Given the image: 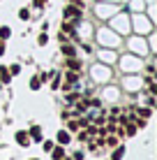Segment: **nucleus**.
Segmentation results:
<instances>
[{
  "mask_svg": "<svg viewBox=\"0 0 157 160\" xmlns=\"http://www.w3.org/2000/svg\"><path fill=\"white\" fill-rule=\"evenodd\" d=\"M65 16H67V19L79 21V19H81V9L76 7V5H69V7H65Z\"/></svg>",
  "mask_w": 157,
  "mask_h": 160,
  "instance_id": "nucleus-1",
  "label": "nucleus"
},
{
  "mask_svg": "<svg viewBox=\"0 0 157 160\" xmlns=\"http://www.w3.org/2000/svg\"><path fill=\"white\" fill-rule=\"evenodd\" d=\"M16 144H21V146H30V135L25 130H19L16 132Z\"/></svg>",
  "mask_w": 157,
  "mask_h": 160,
  "instance_id": "nucleus-2",
  "label": "nucleus"
},
{
  "mask_svg": "<svg viewBox=\"0 0 157 160\" xmlns=\"http://www.w3.org/2000/svg\"><path fill=\"white\" fill-rule=\"evenodd\" d=\"M122 156H125V146H116V151L111 153V160H122Z\"/></svg>",
  "mask_w": 157,
  "mask_h": 160,
  "instance_id": "nucleus-3",
  "label": "nucleus"
},
{
  "mask_svg": "<svg viewBox=\"0 0 157 160\" xmlns=\"http://www.w3.org/2000/svg\"><path fill=\"white\" fill-rule=\"evenodd\" d=\"M62 53H65V56H67V58H72V56H74V53H76V49H74V47H72V44H67V42H62Z\"/></svg>",
  "mask_w": 157,
  "mask_h": 160,
  "instance_id": "nucleus-4",
  "label": "nucleus"
},
{
  "mask_svg": "<svg viewBox=\"0 0 157 160\" xmlns=\"http://www.w3.org/2000/svg\"><path fill=\"white\" fill-rule=\"evenodd\" d=\"M30 139H37V142L42 139V128H39V125H32V128H30Z\"/></svg>",
  "mask_w": 157,
  "mask_h": 160,
  "instance_id": "nucleus-5",
  "label": "nucleus"
},
{
  "mask_svg": "<svg viewBox=\"0 0 157 160\" xmlns=\"http://www.w3.org/2000/svg\"><path fill=\"white\" fill-rule=\"evenodd\" d=\"M67 68H69V70H74V72H79V70H81V60H76V58L72 56V58L67 60Z\"/></svg>",
  "mask_w": 157,
  "mask_h": 160,
  "instance_id": "nucleus-6",
  "label": "nucleus"
},
{
  "mask_svg": "<svg viewBox=\"0 0 157 160\" xmlns=\"http://www.w3.org/2000/svg\"><path fill=\"white\" fill-rule=\"evenodd\" d=\"M51 153H53V160L65 158V148H62V146H53V148H51Z\"/></svg>",
  "mask_w": 157,
  "mask_h": 160,
  "instance_id": "nucleus-7",
  "label": "nucleus"
},
{
  "mask_svg": "<svg viewBox=\"0 0 157 160\" xmlns=\"http://www.w3.org/2000/svg\"><path fill=\"white\" fill-rule=\"evenodd\" d=\"M69 139H72V137H69L67 130H60V132H58V142H60V144H69Z\"/></svg>",
  "mask_w": 157,
  "mask_h": 160,
  "instance_id": "nucleus-8",
  "label": "nucleus"
},
{
  "mask_svg": "<svg viewBox=\"0 0 157 160\" xmlns=\"http://www.w3.org/2000/svg\"><path fill=\"white\" fill-rule=\"evenodd\" d=\"M9 77H12V74H9V70H7V68H0V81L9 84Z\"/></svg>",
  "mask_w": 157,
  "mask_h": 160,
  "instance_id": "nucleus-9",
  "label": "nucleus"
},
{
  "mask_svg": "<svg viewBox=\"0 0 157 160\" xmlns=\"http://www.w3.org/2000/svg\"><path fill=\"white\" fill-rule=\"evenodd\" d=\"M65 79H67V84H76V81H79V74L72 70V72H67V74H65Z\"/></svg>",
  "mask_w": 157,
  "mask_h": 160,
  "instance_id": "nucleus-10",
  "label": "nucleus"
},
{
  "mask_svg": "<svg viewBox=\"0 0 157 160\" xmlns=\"http://www.w3.org/2000/svg\"><path fill=\"white\" fill-rule=\"evenodd\" d=\"M9 35H12V30H9L7 26H2V28H0V40H7Z\"/></svg>",
  "mask_w": 157,
  "mask_h": 160,
  "instance_id": "nucleus-11",
  "label": "nucleus"
},
{
  "mask_svg": "<svg viewBox=\"0 0 157 160\" xmlns=\"http://www.w3.org/2000/svg\"><path fill=\"white\" fill-rule=\"evenodd\" d=\"M19 19H23V21H28V19H30V12H28V7L19 9Z\"/></svg>",
  "mask_w": 157,
  "mask_h": 160,
  "instance_id": "nucleus-12",
  "label": "nucleus"
},
{
  "mask_svg": "<svg viewBox=\"0 0 157 160\" xmlns=\"http://www.w3.org/2000/svg\"><path fill=\"white\" fill-rule=\"evenodd\" d=\"M39 84H42V81H39V77H32V81H30V88H32V91H37V88H39Z\"/></svg>",
  "mask_w": 157,
  "mask_h": 160,
  "instance_id": "nucleus-13",
  "label": "nucleus"
},
{
  "mask_svg": "<svg viewBox=\"0 0 157 160\" xmlns=\"http://www.w3.org/2000/svg\"><path fill=\"white\" fill-rule=\"evenodd\" d=\"M139 114H141V118H148L150 114H153V109H150V107H145V109H139Z\"/></svg>",
  "mask_w": 157,
  "mask_h": 160,
  "instance_id": "nucleus-14",
  "label": "nucleus"
},
{
  "mask_svg": "<svg viewBox=\"0 0 157 160\" xmlns=\"http://www.w3.org/2000/svg\"><path fill=\"white\" fill-rule=\"evenodd\" d=\"M60 32H69V35H74V26H69V23H62V30Z\"/></svg>",
  "mask_w": 157,
  "mask_h": 160,
  "instance_id": "nucleus-15",
  "label": "nucleus"
},
{
  "mask_svg": "<svg viewBox=\"0 0 157 160\" xmlns=\"http://www.w3.org/2000/svg\"><path fill=\"white\" fill-rule=\"evenodd\" d=\"M125 132H127V135H129V137H132V135H136V125H134V123H129Z\"/></svg>",
  "mask_w": 157,
  "mask_h": 160,
  "instance_id": "nucleus-16",
  "label": "nucleus"
},
{
  "mask_svg": "<svg viewBox=\"0 0 157 160\" xmlns=\"http://www.w3.org/2000/svg\"><path fill=\"white\" fill-rule=\"evenodd\" d=\"M48 42V37H46V32H42L39 35V40H37V44H39V47H44V44Z\"/></svg>",
  "mask_w": 157,
  "mask_h": 160,
  "instance_id": "nucleus-17",
  "label": "nucleus"
},
{
  "mask_svg": "<svg viewBox=\"0 0 157 160\" xmlns=\"http://www.w3.org/2000/svg\"><path fill=\"white\" fill-rule=\"evenodd\" d=\"M53 88H58V86H60V74H56V72H53V84H51Z\"/></svg>",
  "mask_w": 157,
  "mask_h": 160,
  "instance_id": "nucleus-18",
  "label": "nucleus"
},
{
  "mask_svg": "<svg viewBox=\"0 0 157 160\" xmlns=\"http://www.w3.org/2000/svg\"><path fill=\"white\" fill-rule=\"evenodd\" d=\"M79 100V95H76V93H72V95H67V102H76Z\"/></svg>",
  "mask_w": 157,
  "mask_h": 160,
  "instance_id": "nucleus-19",
  "label": "nucleus"
},
{
  "mask_svg": "<svg viewBox=\"0 0 157 160\" xmlns=\"http://www.w3.org/2000/svg\"><path fill=\"white\" fill-rule=\"evenodd\" d=\"M19 70H21L19 65H12V68H9V72H12V74H19Z\"/></svg>",
  "mask_w": 157,
  "mask_h": 160,
  "instance_id": "nucleus-20",
  "label": "nucleus"
},
{
  "mask_svg": "<svg viewBox=\"0 0 157 160\" xmlns=\"http://www.w3.org/2000/svg\"><path fill=\"white\" fill-rule=\"evenodd\" d=\"M69 128H72V130H79V128H81V123H76V121H72V123H69Z\"/></svg>",
  "mask_w": 157,
  "mask_h": 160,
  "instance_id": "nucleus-21",
  "label": "nucleus"
},
{
  "mask_svg": "<svg viewBox=\"0 0 157 160\" xmlns=\"http://www.w3.org/2000/svg\"><path fill=\"white\" fill-rule=\"evenodd\" d=\"M53 148V142H44V151H51Z\"/></svg>",
  "mask_w": 157,
  "mask_h": 160,
  "instance_id": "nucleus-22",
  "label": "nucleus"
},
{
  "mask_svg": "<svg viewBox=\"0 0 157 160\" xmlns=\"http://www.w3.org/2000/svg\"><path fill=\"white\" fill-rule=\"evenodd\" d=\"M72 160H83V153H81V151H76V153H74V158Z\"/></svg>",
  "mask_w": 157,
  "mask_h": 160,
  "instance_id": "nucleus-23",
  "label": "nucleus"
},
{
  "mask_svg": "<svg viewBox=\"0 0 157 160\" xmlns=\"http://www.w3.org/2000/svg\"><path fill=\"white\" fill-rule=\"evenodd\" d=\"M44 2L46 0H35V7H44Z\"/></svg>",
  "mask_w": 157,
  "mask_h": 160,
  "instance_id": "nucleus-24",
  "label": "nucleus"
},
{
  "mask_svg": "<svg viewBox=\"0 0 157 160\" xmlns=\"http://www.w3.org/2000/svg\"><path fill=\"white\" fill-rule=\"evenodd\" d=\"M5 53V40H0V56Z\"/></svg>",
  "mask_w": 157,
  "mask_h": 160,
  "instance_id": "nucleus-25",
  "label": "nucleus"
},
{
  "mask_svg": "<svg viewBox=\"0 0 157 160\" xmlns=\"http://www.w3.org/2000/svg\"><path fill=\"white\" fill-rule=\"evenodd\" d=\"M60 160H72V158H60Z\"/></svg>",
  "mask_w": 157,
  "mask_h": 160,
  "instance_id": "nucleus-26",
  "label": "nucleus"
},
{
  "mask_svg": "<svg viewBox=\"0 0 157 160\" xmlns=\"http://www.w3.org/2000/svg\"><path fill=\"white\" fill-rule=\"evenodd\" d=\"M30 160H37V158H30Z\"/></svg>",
  "mask_w": 157,
  "mask_h": 160,
  "instance_id": "nucleus-27",
  "label": "nucleus"
}]
</instances>
